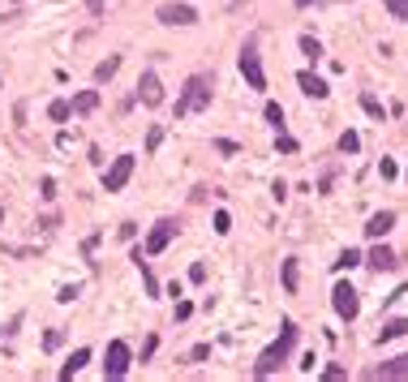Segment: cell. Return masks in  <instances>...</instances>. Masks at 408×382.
I'll return each mask as SVG.
<instances>
[{
	"label": "cell",
	"mask_w": 408,
	"mask_h": 382,
	"mask_svg": "<svg viewBox=\"0 0 408 382\" xmlns=\"http://www.w3.org/2000/svg\"><path fill=\"white\" fill-rule=\"evenodd\" d=\"M95 107H99V90H82V95L73 99V112H82V117L95 112Z\"/></svg>",
	"instance_id": "cell-17"
},
{
	"label": "cell",
	"mask_w": 408,
	"mask_h": 382,
	"mask_svg": "<svg viewBox=\"0 0 408 382\" xmlns=\"http://www.w3.org/2000/svg\"><path fill=\"white\" fill-rule=\"evenodd\" d=\"M267 121H271L275 129H284V107H280V103H267Z\"/></svg>",
	"instance_id": "cell-25"
},
{
	"label": "cell",
	"mask_w": 408,
	"mask_h": 382,
	"mask_svg": "<svg viewBox=\"0 0 408 382\" xmlns=\"http://www.w3.org/2000/svg\"><path fill=\"white\" fill-rule=\"evenodd\" d=\"M138 266H142V262H138ZM142 284L150 288V297H160V284H155V275H150V270H146V266H142Z\"/></svg>",
	"instance_id": "cell-29"
},
{
	"label": "cell",
	"mask_w": 408,
	"mask_h": 382,
	"mask_svg": "<svg viewBox=\"0 0 408 382\" xmlns=\"http://www.w3.org/2000/svg\"><path fill=\"white\" fill-rule=\"evenodd\" d=\"M160 142H164V129L155 125V129H150V133H146V150H160Z\"/></svg>",
	"instance_id": "cell-27"
},
{
	"label": "cell",
	"mask_w": 408,
	"mask_h": 382,
	"mask_svg": "<svg viewBox=\"0 0 408 382\" xmlns=\"http://www.w3.org/2000/svg\"><path fill=\"white\" fill-rule=\"evenodd\" d=\"M296 86H301L305 95H310V99H327V95H331V86H327L318 73H310V69H305V73H296Z\"/></svg>",
	"instance_id": "cell-12"
},
{
	"label": "cell",
	"mask_w": 408,
	"mask_h": 382,
	"mask_svg": "<svg viewBox=\"0 0 408 382\" xmlns=\"http://www.w3.org/2000/svg\"><path fill=\"white\" fill-rule=\"evenodd\" d=\"M387 13L395 22H408V0H387Z\"/></svg>",
	"instance_id": "cell-22"
},
{
	"label": "cell",
	"mask_w": 408,
	"mask_h": 382,
	"mask_svg": "<svg viewBox=\"0 0 408 382\" xmlns=\"http://www.w3.org/2000/svg\"><path fill=\"white\" fill-rule=\"evenodd\" d=\"M18 5H22V0H18Z\"/></svg>",
	"instance_id": "cell-33"
},
{
	"label": "cell",
	"mask_w": 408,
	"mask_h": 382,
	"mask_svg": "<svg viewBox=\"0 0 408 382\" xmlns=\"http://www.w3.org/2000/svg\"><path fill=\"white\" fill-rule=\"evenodd\" d=\"M211 107V78L207 73H193L176 99V117H189V112H207Z\"/></svg>",
	"instance_id": "cell-2"
},
{
	"label": "cell",
	"mask_w": 408,
	"mask_h": 382,
	"mask_svg": "<svg viewBox=\"0 0 408 382\" xmlns=\"http://www.w3.org/2000/svg\"><path fill=\"white\" fill-rule=\"evenodd\" d=\"M129 177H133V155H116V163L104 172V189H108V193H121Z\"/></svg>",
	"instance_id": "cell-6"
},
{
	"label": "cell",
	"mask_w": 408,
	"mask_h": 382,
	"mask_svg": "<svg viewBox=\"0 0 408 382\" xmlns=\"http://www.w3.org/2000/svg\"><path fill=\"white\" fill-rule=\"evenodd\" d=\"M86 361H90V348H78V352H73V357H69V361L61 365V378L69 382V378H73V374H78V369H82Z\"/></svg>",
	"instance_id": "cell-15"
},
{
	"label": "cell",
	"mask_w": 408,
	"mask_h": 382,
	"mask_svg": "<svg viewBox=\"0 0 408 382\" xmlns=\"http://www.w3.org/2000/svg\"><path fill=\"white\" fill-rule=\"evenodd\" d=\"M331 309H335L344 322H352L356 314H361V301H356V288H352V284H335V288H331Z\"/></svg>",
	"instance_id": "cell-4"
},
{
	"label": "cell",
	"mask_w": 408,
	"mask_h": 382,
	"mask_svg": "<svg viewBox=\"0 0 408 382\" xmlns=\"http://www.w3.org/2000/svg\"><path fill=\"white\" fill-rule=\"evenodd\" d=\"M189 314H193V305H189V301H181V305H176V322H185Z\"/></svg>",
	"instance_id": "cell-31"
},
{
	"label": "cell",
	"mask_w": 408,
	"mask_h": 382,
	"mask_svg": "<svg viewBox=\"0 0 408 382\" xmlns=\"http://www.w3.org/2000/svg\"><path fill=\"white\" fill-rule=\"evenodd\" d=\"M361 262H366L370 270H378V275H383V270H395V266H400V253H391L387 245H374L370 253H361Z\"/></svg>",
	"instance_id": "cell-10"
},
{
	"label": "cell",
	"mask_w": 408,
	"mask_h": 382,
	"mask_svg": "<svg viewBox=\"0 0 408 382\" xmlns=\"http://www.w3.org/2000/svg\"><path fill=\"white\" fill-rule=\"evenodd\" d=\"M356 146H361V138H356L352 129H344V133H340V150H344V155H352Z\"/></svg>",
	"instance_id": "cell-23"
},
{
	"label": "cell",
	"mask_w": 408,
	"mask_h": 382,
	"mask_svg": "<svg viewBox=\"0 0 408 382\" xmlns=\"http://www.w3.org/2000/svg\"><path fill=\"white\" fill-rule=\"evenodd\" d=\"M366 378H408V352H400V357L374 365V369H366Z\"/></svg>",
	"instance_id": "cell-11"
},
{
	"label": "cell",
	"mask_w": 408,
	"mask_h": 382,
	"mask_svg": "<svg viewBox=\"0 0 408 382\" xmlns=\"http://www.w3.org/2000/svg\"><path fill=\"white\" fill-rule=\"evenodd\" d=\"M356 262H361V253H356V249H344V253L335 258V270H352Z\"/></svg>",
	"instance_id": "cell-21"
},
{
	"label": "cell",
	"mask_w": 408,
	"mask_h": 382,
	"mask_svg": "<svg viewBox=\"0 0 408 382\" xmlns=\"http://www.w3.org/2000/svg\"><path fill=\"white\" fill-rule=\"evenodd\" d=\"M296 9H310V5H327V0H292Z\"/></svg>",
	"instance_id": "cell-32"
},
{
	"label": "cell",
	"mask_w": 408,
	"mask_h": 382,
	"mask_svg": "<svg viewBox=\"0 0 408 382\" xmlns=\"http://www.w3.org/2000/svg\"><path fill=\"white\" fill-rule=\"evenodd\" d=\"M241 73H245V86H249V90H267V73H263L258 43H253V39L241 47Z\"/></svg>",
	"instance_id": "cell-3"
},
{
	"label": "cell",
	"mask_w": 408,
	"mask_h": 382,
	"mask_svg": "<svg viewBox=\"0 0 408 382\" xmlns=\"http://www.w3.org/2000/svg\"><path fill=\"white\" fill-rule=\"evenodd\" d=\"M138 99H142L146 107H160V103H164V82H160L155 69H146V73H142V82H138Z\"/></svg>",
	"instance_id": "cell-8"
},
{
	"label": "cell",
	"mask_w": 408,
	"mask_h": 382,
	"mask_svg": "<svg viewBox=\"0 0 408 382\" xmlns=\"http://www.w3.org/2000/svg\"><path fill=\"white\" fill-rule=\"evenodd\" d=\"M160 22H164V26H193V22H198V9L168 0V5H160Z\"/></svg>",
	"instance_id": "cell-7"
},
{
	"label": "cell",
	"mask_w": 408,
	"mask_h": 382,
	"mask_svg": "<svg viewBox=\"0 0 408 382\" xmlns=\"http://www.w3.org/2000/svg\"><path fill=\"white\" fill-rule=\"evenodd\" d=\"M400 335H408V318H391V322H383L378 344H391V340H400Z\"/></svg>",
	"instance_id": "cell-14"
},
{
	"label": "cell",
	"mask_w": 408,
	"mask_h": 382,
	"mask_svg": "<svg viewBox=\"0 0 408 382\" xmlns=\"http://www.w3.org/2000/svg\"><path fill=\"white\" fill-rule=\"evenodd\" d=\"M228 228H232V220H228V210H215V232H220V237H228Z\"/></svg>",
	"instance_id": "cell-26"
},
{
	"label": "cell",
	"mask_w": 408,
	"mask_h": 382,
	"mask_svg": "<svg viewBox=\"0 0 408 382\" xmlns=\"http://www.w3.org/2000/svg\"><path fill=\"white\" fill-rule=\"evenodd\" d=\"M189 280H193V284H202V280H207V266L193 262V266H189Z\"/></svg>",
	"instance_id": "cell-30"
},
{
	"label": "cell",
	"mask_w": 408,
	"mask_h": 382,
	"mask_svg": "<svg viewBox=\"0 0 408 382\" xmlns=\"http://www.w3.org/2000/svg\"><path fill=\"white\" fill-rule=\"evenodd\" d=\"M391 228H395V215H391V210H378V215H370V224H366V237L383 241Z\"/></svg>",
	"instance_id": "cell-13"
},
{
	"label": "cell",
	"mask_w": 408,
	"mask_h": 382,
	"mask_svg": "<svg viewBox=\"0 0 408 382\" xmlns=\"http://www.w3.org/2000/svg\"><path fill=\"white\" fill-rule=\"evenodd\" d=\"M172 237H176V224H172V220H160L155 228H150V237H146V253H150V258L164 253V249L172 245Z\"/></svg>",
	"instance_id": "cell-9"
},
{
	"label": "cell",
	"mask_w": 408,
	"mask_h": 382,
	"mask_svg": "<svg viewBox=\"0 0 408 382\" xmlns=\"http://www.w3.org/2000/svg\"><path fill=\"white\" fill-rule=\"evenodd\" d=\"M296 284H301V266L296 258H284V292H296Z\"/></svg>",
	"instance_id": "cell-16"
},
{
	"label": "cell",
	"mask_w": 408,
	"mask_h": 382,
	"mask_svg": "<svg viewBox=\"0 0 408 382\" xmlns=\"http://www.w3.org/2000/svg\"><path fill=\"white\" fill-rule=\"evenodd\" d=\"M125 374H129V344H125V340H112V344H108V361H104V378L116 382V378H125Z\"/></svg>",
	"instance_id": "cell-5"
},
{
	"label": "cell",
	"mask_w": 408,
	"mask_h": 382,
	"mask_svg": "<svg viewBox=\"0 0 408 382\" xmlns=\"http://www.w3.org/2000/svg\"><path fill=\"white\" fill-rule=\"evenodd\" d=\"M395 172H400V168H395L391 159H383V163H378V177H383V181H395Z\"/></svg>",
	"instance_id": "cell-28"
},
{
	"label": "cell",
	"mask_w": 408,
	"mask_h": 382,
	"mask_svg": "<svg viewBox=\"0 0 408 382\" xmlns=\"http://www.w3.org/2000/svg\"><path fill=\"white\" fill-rule=\"evenodd\" d=\"M116 69H121V56H108V61H99V65H95V82H108Z\"/></svg>",
	"instance_id": "cell-18"
},
{
	"label": "cell",
	"mask_w": 408,
	"mask_h": 382,
	"mask_svg": "<svg viewBox=\"0 0 408 382\" xmlns=\"http://www.w3.org/2000/svg\"><path fill=\"white\" fill-rule=\"evenodd\" d=\"M47 117H52V121H69V103H65V99H52V103H47Z\"/></svg>",
	"instance_id": "cell-20"
},
{
	"label": "cell",
	"mask_w": 408,
	"mask_h": 382,
	"mask_svg": "<svg viewBox=\"0 0 408 382\" xmlns=\"http://www.w3.org/2000/svg\"><path fill=\"white\" fill-rule=\"evenodd\" d=\"M301 52H305L310 61H318V56H323V43H318L314 35H301Z\"/></svg>",
	"instance_id": "cell-19"
},
{
	"label": "cell",
	"mask_w": 408,
	"mask_h": 382,
	"mask_svg": "<svg viewBox=\"0 0 408 382\" xmlns=\"http://www.w3.org/2000/svg\"><path fill=\"white\" fill-rule=\"evenodd\" d=\"M361 107H366V112H370V117H378V121H383V103H378L374 95H361Z\"/></svg>",
	"instance_id": "cell-24"
},
{
	"label": "cell",
	"mask_w": 408,
	"mask_h": 382,
	"mask_svg": "<svg viewBox=\"0 0 408 382\" xmlns=\"http://www.w3.org/2000/svg\"><path fill=\"white\" fill-rule=\"evenodd\" d=\"M292 344H296V322L288 318V322H284V331H280V340H275L271 348H263V357L253 361V378H271V374H275V369L288 361Z\"/></svg>",
	"instance_id": "cell-1"
}]
</instances>
